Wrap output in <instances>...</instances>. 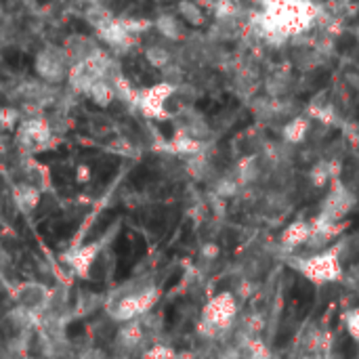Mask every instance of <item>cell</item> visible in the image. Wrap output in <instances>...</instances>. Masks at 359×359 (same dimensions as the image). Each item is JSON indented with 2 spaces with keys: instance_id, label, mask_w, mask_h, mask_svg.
<instances>
[{
  "instance_id": "6da1fadb",
  "label": "cell",
  "mask_w": 359,
  "mask_h": 359,
  "mask_svg": "<svg viewBox=\"0 0 359 359\" xmlns=\"http://www.w3.org/2000/svg\"><path fill=\"white\" fill-rule=\"evenodd\" d=\"M318 13L320 6L313 0H265L255 17V27L269 44H284L288 38L307 34Z\"/></svg>"
},
{
  "instance_id": "7a4b0ae2",
  "label": "cell",
  "mask_w": 359,
  "mask_h": 359,
  "mask_svg": "<svg viewBox=\"0 0 359 359\" xmlns=\"http://www.w3.org/2000/svg\"><path fill=\"white\" fill-rule=\"evenodd\" d=\"M158 301L160 288L151 278H133L105 297L103 311L111 322L124 324L149 313Z\"/></svg>"
},
{
  "instance_id": "3957f363",
  "label": "cell",
  "mask_w": 359,
  "mask_h": 359,
  "mask_svg": "<svg viewBox=\"0 0 359 359\" xmlns=\"http://www.w3.org/2000/svg\"><path fill=\"white\" fill-rule=\"evenodd\" d=\"M292 267L313 284H332L339 282L345 273L339 246L313 252L309 257H294Z\"/></svg>"
},
{
  "instance_id": "277c9868",
  "label": "cell",
  "mask_w": 359,
  "mask_h": 359,
  "mask_svg": "<svg viewBox=\"0 0 359 359\" xmlns=\"http://www.w3.org/2000/svg\"><path fill=\"white\" fill-rule=\"evenodd\" d=\"M238 318V301L231 292L215 294L202 309L200 334L206 339H223Z\"/></svg>"
},
{
  "instance_id": "5b68a950",
  "label": "cell",
  "mask_w": 359,
  "mask_h": 359,
  "mask_svg": "<svg viewBox=\"0 0 359 359\" xmlns=\"http://www.w3.org/2000/svg\"><path fill=\"white\" fill-rule=\"evenodd\" d=\"M69 67H72V61L63 46L48 44L36 53L34 69L44 84H61L63 80H67Z\"/></svg>"
},
{
  "instance_id": "8992f818",
  "label": "cell",
  "mask_w": 359,
  "mask_h": 359,
  "mask_svg": "<svg viewBox=\"0 0 359 359\" xmlns=\"http://www.w3.org/2000/svg\"><path fill=\"white\" fill-rule=\"evenodd\" d=\"M355 204H358V198L351 194V189L345 187L339 179H334L328 196L324 198V202L320 206L318 217L332 221V223H343V219L355 208Z\"/></svg>"
},
{
  "instance_id": "52a82bcc",
  "label": "cell",
  "mask_w": 359,
  "mask_h": 359,
  "mask_svg": "<svg viewBox=\"0 0 359 359\" xmlns=\"http://www.w3.org/2000/svg\"><path fill=\"white\" fill-rule=\"evenodd\" d=\"M179 86H172L168 82H160L151 88H145L141 95H137V107L147 116L156 120H164L168 116V101L175 97Z\"/></svg>"
},
{
  "instance_id": "ba28073f",
  "label": "cell",
  "mask_w": 359,
  "mask_h": 359,
  "mask_svg": "<svg viewBox=\"0 0 359 359\" xmlns=\"http://www.w3.org/2000/svg\"><path fill=\"white\" fill-rule=\"evenodd\" d=\"M13 301L17 307L34 313V316H42L48 307V301H50V288L40 284V282H19L13 290Z\"/></svg>"
},
{
  "instance_id": "9c48e42d",
  "label": "cell",
  "mask_w": 359,
  "mask_h": 359,
  "mask_svg": "<svg viewBox=\"0 0 359 359\" xmlns=\"http://www.w3.org/2000/svg\"><path fill=\"white\" fill-rule=\"evenodd\" d=\"M109 246V240L103 238V240H97V242H90V244H84V246H76L72 248L65 257H63V263L67 265V269L72 273H76L78 278H84L86 280V273L90 269V265L95 263L97 255Z\"/></svg>"
},
{
  "instance_id": "30bf717a",
  "label": "cell",
  "mask_w": 359,
  "mask_h": 359,
  "mask_svg": "<svg viewBox=\"0 0 359 359\" xmlns=\"http://www.w3.org/2000/svg\"><path fill=\"white\" fill-rule=\"evenodd\" d=\"M145 339H147V330H145L141 318L120 324V328H116V334H114V343H116L120 353L139 351L143 347Z\"/></svg>"
},
{
  "instance_id": "8fae6325",
  "label": "cell",
  "mask_w": 359,
  "mask_h": 359,
  "mask_svg": "<svg viewBox=\"0 0 359 359\" xmlns=\"http://www.w3.org/2000/svg\"><path fill=\"white\" fill-rule=\"evenodd\" d=\"M50 133H53L50 122L44 120V118H38V116L25 118L19 124V139H21V143L32 145V147H38V145L48 143Z\"/></svg>"
},
{
  "instance_id": "7c38bea8",
  "label": "cell",
  "mask_w": 359,
  "mask_h": 359,
  "mask_svg": "<svg viewBox=\"0 0 359 359\" xmlns=\"http://www.w3.org/2000/svg\"><path fill=\"white\" fill-rule=\"evenodd\" d=\"M63 48H65V53H67L72 65L78 63V61L90 59L93 55H97V53L101 50L99 44H97L90 36H84V34H74V36H69V38L65 40Z\"/></svg>"
},
{
  "instance_id": "4fadbf2b",
  "label": "cell",
  "mask_w": 359,
  "mask_h": 359,
  "mask_svg": "<svg viewBox=\"0 0 359 359\" xmlns=\"http://www.w3.org/2000/svg\"><path fill=\"white\" fill-rule=\"evenodd\" d=\"M40 198H42L40 187H36L34 183H27V181L15 185V189H13V202H15L17 210L23 215L34 212L40 204Z\"/></svg>"
},
{
  "instance_id": "5bb4252c",
  "label": "cell",
  "mask_w": 359,
  "mask_h": 359,
  "mask_svg": "<svg viewBox=\"0 0 359 359\" xmlns=\"http://www.w3.org/2000/svg\"><path fill=\"white\" fill-rule=\"evenodd\" d=\"M179 133H185L198 141H206L210 137V124L206 122V118L202 114H198L194 109H183Z\"/></svg>"
},
{
  "instance_id": "9a60e30c",
  "label": "cell",
  "mask_w": 359,
  "mask_h": 359,
  "mask_svg": "<svg viewBox=\"0 0 359 359\" xmlns=\"http://www.w3.org/2000/svg\"><path fill=\"white\" fill-rule=\"evenodd\" d=\"M309 236H311V221H294L282 231L280 244L286 250H297L307 244Z\"/></svg>"
},
{
  "instance_id": "2e32d148",
  "label": "cell",
  "mask_w": 359,
  "mask_h": 359,
  "mask_svg": "<svg viewBox=\"0 0 359 359\" xmlns=\"http://www.w3.org/2000/svg\"><path fill=\"white\" fill-rule=\"evenodd\" d=\"M99 38L109 46V48H114V50H124V48H128L130 44H133V34H128L126 29H124V25L118 21V19H114L111 23H107L105 27H101L99 32Z\"/></svg>"
},
{
  "instance_id": "e0dca14e",
  "label": "cell",
  "mask_w": 359,
  "mask_h": 359,
  "mask_svg": "<svg viewBox=\"0 0 359 359\" xmlns=\"http://www.w3.org/2000/svg\"><path fill=\"white\" fill-rule=\"evenodd\" d=\"M309 128H311L309 116H294V118H290V120L282 126V139H284L288 145H299V143H303V141L307 139Z\"/></svg>"
},
{
  "instance_id": "ac0fdd59",
  "label": "cell",
  "mask_w": 359,
  "mask_h": 359,
  "mask_svg": "<svg viewBox=\"0 0 359 359\" xmlns=\"http://www.w3.org/2000/svg\"><path fill=\"white\" fill-rule=\"evenodd\" d=\"M154 27L158 29L160 36H164L166 40H183L185 38V23L179 19V15H172V13H164L160 15L156 21H154Z\"/></svg>"
},
{
  "instance_id": "d6986e66",
  "label": "cell",
  "mask_w": 359,
  "mask_h": 359,
  "mask_svg": "<svg viewBox=\"0 0 359 359\" xmlns=\"http://www.w3.org/2000/svg\"><path fill=\"white\" fill-rule=\"evenodd\" d=\"M166 147H168L170 154L189 158V156L202 154L204 147H206V143H204V141H198V139H194V137H189V135H185V133H177V135L172 137V141H170Z\"/></svg>"
},
{
  "instance_id": "ffe728a7",
  "label": "cell",
  "mask_w": 359,
  "mask_h": 359,
  "mask_svg": "<svg viewBox=\"0 0 359 359\" xmlns=\"http://www.w3.org/2000/svg\"><path fill=\"white\" fill-rule=\"evenodd\" d=\"M177 15L183 23L191 25V27H200L206 23V15L204 8L200 6V2L196 0H179L177 4Z\"/></svg>"
},
{
  "instance_id": "44dd1931",
  "label": "cell",
  "mask_w": 359,
  "mask_h": 359,
  "mask_svg": "<svg viewBox=\"0 0 359 359\" xmlns=\"http://www.w3.org/2000/svg\"><path fill=\"white\" fill-rule=\"evenodd\" d=\"M259 177H261V164H259V158H257V156L244 158V160L238 164V168H236V179H238V183H240L242 187L257 183Z\"/></svg>"
},
{
  "instance_id": "7402d4cb",
  "label": "cell",
  "mask_w": 359,
  "mask_h": 359,
  "mask_svg": "<svg viewBox=\"0 0 359 359\" xmlns=\"http://www.w3.org/2000/svg\"><path fill=\"white\" fill-rule=\"evenodd\" d=\"M95 105H99V107H107L114 99H116V90H114V84H109V82H105V80H99V82H95L86 93H84Z\"/></svg>"
},
{
  "instance_id": "603a6c76",
  "label": "cell",
  "mask_w": 359,
  "mask_h": 359,
  "mask_svg": "<svg viewBox=\"0 0 359 359\" xmlns=\"http://www.w3.org/2000/svg\"><path fill=\"white\" fill-rule=\"evenodd\" d=\"M187 172H189L196 181H208V179H210V175H212V164H210L206 151L187 158Z\"/></svg>"
},
{
  "instance_id": "cb8c5ba5",
  "label": "cell",
  "mask_w": 359,
  "mask_h": 359,
  "mask_svg": "<svg viewBox=\"0 0 359 359\" xmlns=\"http://www.w3.org/2000/svg\"><path fill=\"white\" fill-rule=\"evenodd\" d=\"M84 19L99 32L101 27H105L107 23H111L114 21V17H111V13H109V8L107 6H103L101 2H90L88 4V8H86V13H84Z\"/></svg>"
},
{
  "instance_id": "d4e9b609",
  "label": "cell",
  "mask_w": 359,
  "mask_h": 359,
  "mask_svg": "<svg viewBox=\"0 0 359 359\" xmlns=\"http://www.w3.org/2000/svg\"><path fill=\"white\" fill-rule=\"evenodd\" d=\"M103 303H105V297H101L97 292H80L78 299H76L74 311H76V316H86V313H93V311L101 309Z\"/></svg>"
},
{
  "instance_id": "484cf974",
  "label": "cell",
  "mask_w": 359,
  "mask_h": 359,
  "mask_svg": "<svg viewBox=\"0 0 359 359\" xmlns=\"http://www.w3.org/2000/svg\"><path fill=\"white\" fill-rule=\"evenodd\" d=\"M145 59H147V63H149L151 67L164 69V67L172 61V55H170V50H168L166 46H162V44H151V46L145 48Z\"/></svg>"
},
{
  "instance_id": "4316f807",
  "label": "cell",
  "mask_w": 359,
  "mask_h": 359,
  "mask_svg": "<svg viewBox=\"0 0 359 359\" xmlns=\"http://www.w3.org/2000/svg\"><path fill=\"white\" fill-rule=\"evenodd\" d=\"M0 282H2V286L8 288V290H13V288L19 284L15 263H13V259H11L4 250H0Z\"/></svg>"
},
{
  "instance_id": "83f0119b",
  "label": "cell",
  "mask_w": 359,
  "mask_h": 359,
  "mask_svg": "<svg viewBox=\"0 0 359 359\" xmlns=\"http://www.w3.org/2000/svg\"><path fill=\"white\" fill-rule=\"evenodd\" d=\"M240 187L242 185L238 183L236 177H221V179L215 181V194L219 198H233L240 191Z\"/></svg>"
},
{
  "instance_id": "f1b7e54d",
  "label": "cell",
  "mask_w": 359,
  "mask_h": 359,
  "mask_svg": "<svg viewBox=\"0 0 359 359\" xmlns=\"http://www.w3.org/2000/svg\"><path fill=\"white\" fill-rule=\"evenodd\" d=\"M143 359H177V351L170 345H147L141 353Z\"/></svg>"
},
{
  "instance_id": "f546056e",
  "label": "cell",
  "mask_w": 359,
  "mask_h": 359,
  "mask_svg": "<svg viewBox=\"0 0 359 359\" xmlns=\"http://www.w3.org/2000/svg\"><path fill=\"white\" fill-rule=\"evenodd\" d=\"M343 322H345L347 334H349L355 343H359V307H353V309L345 311Z\"/></svg>"
},
{
  "instance_id": "4dcf8cb0",
  "label": "cell",
  "mask_w": 359,
  "mask_h": 359,
  "mask_svg": "<svg viewBox=\"0 0 359 359\" xmlns=\"http://www.w3.org/2000/svg\"><path fill=\"white\" fill-rule=\"evenodd\" d=\"M19 122V111L13 107H0V128L2 130H11L15 128Z\"/></svg>"
},
{
  "instance_id": "1f68e13d",
  "label": "cell",
  "mask_w": 359,
  "mask_h": 359,
  "mask_svg": "<svg viewBox=\"0 0 359 359\" xmlns=\"http://www.w3.org/2000/svg\"><path fill=\"white\" fill-rule=\"evenodd\" d=\"M76 359H107V353L101 347L88 345V347H84V349H80L76 353Z\"/></svg>"
},
{
  "instance_id": "d6a6232c",
  "label": "cell",
  "mask_w": 359,
  "mask_h": 359,
  "mask_svg": "<svg viewBox=\"0 0 359 359\" xmlns=\"http://www.w3.org/2000/svg\"><path fill=\"white\" fill-rule=\"evenodd\" d=\"M219 255H221V248H219V244H215V242L204 244L202 250H200V257H202L204 261H217Z\"/></svg>"
},
{
  "instance_id": "836d02e7",
  "label": "cell",
  "mask_w": 359,
  "mask_h": 359,
  "mask_svg": "<svg viewBox=\"0 0 359 359\" xmlns=\"http://www.w3.org/2000/svg\"><path fill=\"white\" fill-rule=\"evenodd\" d=\"M86 2H99V0H86Z\"/></svg>"
},
{
  "instance_id": "e575fe53",
  "label": "cell",
  "mask_w": 359,
  "mask_h": 359,
  "mask_svg": "<svg viewBox=\"0 0 359 359\" xmlns=\"http://www.w3.org/2000/svg\"><path fill=\"white\" fill-rule=\"evenodd\" d=\"M0 250H2V246H0Z\"/></svg>"
}]
</instances>
